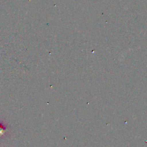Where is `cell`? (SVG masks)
I'll return each instance as SVG.
<instances>
[{"instance_id":"1","label":"cell","mask_w":147,"mask_h":147,"mask_svg":"<svg viewBox=\"0 0 147 147\" xmlns=\"http://www.w3.org/2000/svg\"><path fill=\"white\" fill-rule=\"evenodd\" d=\"M6 130V128L5 127V126L2 123L0 122V136L3 134Z\"/></svg>"}]
</instances>
